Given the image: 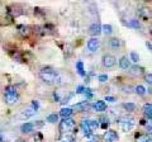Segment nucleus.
<instances>
[{
	"label": "nucleus",
	"instance_id": "bb28decb",
	"mask_svg": "<svg viewBox=\"0 0 152 142\" xmlns=\"http://www.w3.org/2000/svg\"><path fill=\"white\" fill-rule=\"evenodd\" d=\"M102 32L104 33V34H107V36H110L112 32H113V27L110 24H104L102 27Z\"/></svg>",
	"mask_w": 152,
	"mask_h": 142
},
{
	"label": "nucleus",
	"instance_id": "a19ab883",
	"mask_svg": "<svg viewBox=\"0 0 152 142\" xmlns=\"http://www.w3.org/2000/svg\"><path fill=\"white\" fill-rule=\"evenodd\" d=\"M17 142H26V141H17Z\"/></svg>",
	"mask_w": 152,
	"mask_h": 142
},
{
	"label": "nucleus",
	"instance_id": "f704fd0d",
	"mask_svg": "<svg viewBox=\"0 0 152 142\" xmlns=\"http://www.w3.org/2000/svg\"><path fill=\"white\" fill-rule=\"evenodd\" d=\"M99 81L100 83H107L108 81V75H99Z\"/></svg>",
	"mask_w": 152,
	"mask_h": 142
},
{
	"label": "nucleus",
	"instance_id": "2f4dec72",
	"mask_svg": "<svg viewBox=\"0 0 152 142\" xmlns=\"http://www.w3.org/2000/svg\"><path fill=\"white\" fill-rule=\"evenodd\" d=\"M9 24H10V20H8L7 18H4V17H0V27L9 26Z\"/></svg>",
	"mask_w": 152,
	"mask_h": 142
},
{
	"label": "nucleus",
	"instance_id": "c85d7f7f",
	"mask_svg": "<svg viewBox=\"0 0 152 142\" xmlns=\"http://www.w3.org/2000/svg\"><path fill=\"white\" fill-rule=\"evenodd\" d=\"M47 122H48V123H56V122H58V116H57L56 113H52V114H50L48 117H47Z\"/></svg>",
	"mask_w": 152,
	"mask_h": 142
},
{
	"label": "nucleus",
	"instance_id": "cd10ccee",
	"mask_svg": "<svg viewBox=\"0 0 152 142\" xmlns=\"http://www.w3.org/2000/svg\"><path fill=\"white\" fill-rule=\"evenodd\" d=\"M76 70H77L79 75H81V76H84V75H85V70H84V64H83V61H77V62H76Z\"/></svg>",
	"mask_w": 152,
	"mask_h": 142
},
{
	"label": "nucleus",
	"instance_id": "4be33fe9",
	"mask_svg": "<svg viewBox=\"0 0 152 142\" xmlns=\"http://www.w3.org/2000/svg\"><path fill=\"white\" fill-rule=\"evenodd\" d=\"M122 107L124 108V111L128 112V113H133L136 109H137V105L134 103H131V102H127V103H123Z\"/></svg>",
	"mask_w": 152,
	"mask_h": 142
},
{
	"label": "nucleus",
	"instance_id": "393cba45",
	"mask_svg": "<svg viewBox=\"0 0 152 142\" xmlns=\"http://www.w3.org/2000/svg\"><path fill=\"white\" fill-rule=\"evenodd\" d=\"M72 113H74L72 108H62V109L60 111V116L64 117V118H69V117L72 116Z\"/></svg>",
	"mask_w": 152,
	"mask_h": 142
},
{
	"label": "nucleus",
	"instance_id": "dca6fc26",
	"mask_svg": "<svg viewBox=\"0 0 152 142\" xmlns=\"http://www.w3.org/2000/svg\"><path fill=\"white\" fill-rule=\"evenodd\" d=\"M18 32L20 33L23 37H29L33 33V27H29V26H18Z\"/></svg>",
	"mask_w": 152,
	"mask_h": 142
},
{
	"label": "nucleus",
	"instance_id": "9b49d317",
	"mask_svg": "<svg viewBox=\"0 0 152 142\" xmlns=\"http://www.w3.org/2000/svg\"><path fill=\"white\" fill-rule=\"evenodd\" d=\"M118 141V133L113 130H108L104 135V142H117Z\"/></svg>",
	"mask_w": 152,
	"mask_h": 142
},
{
	"label": "nucleus",
	"instance_id": "a211bd4d",
	"mask_svg": "<svg viewBox=\"0 0 152 142\" xmlns=\"http://www.w3.org/2000/svg\"><path fill=\"white\" fill-rule=\"evenodd\" d=\"M89 33H90V34H91L93 37H98V36L102 33V27H100V24H99V23H93V24L90 26V28H89Z\"/></svg>",
	"mask_w": 152,
	"mask_h": 142
},
{
	"label": "nucleus",
	"instance_id": "423d86ee",
	"mask_svg": "<svg viewBox=\"0 0 152 142\" xmlns=\"http://www.w3.org/2000/svg\"><path fill=\"white\" fill-rule=\"evenodd\" d=\"M102 64L105 69H112L115 66L117 59L110 53H105V55H103V57H102Z\"/></svg>",
	"mask_w": 152,
	"mask_h": 142
},
{
	"label": "nucleus",
	"instance_id": "1a4fd4ad",
	"mask_svg": "<svg viewBox=\"0 0 152 142\" xmlns=\"http://www.w3.org/2000/svg\"><path fill=\"white\" fill-rule=\"evenodd\" d=\"M128 74H129L131 76H133V78H141L142 75H146L145 74V69L141 67V66H137V65L136 66H131Z\"/></svg>",
	"mask_w": 152,
	"mask_h": 142
},
{
	"label": "nucleus",
	"instance_id": "2eb2a0df",
	"mask_svg": "<svg viewBox=\"0 0 152 142\" xmlns=\"http://www.w3.org/2000/svg\"><path fill=\"white\" fill-rule=\"evenodd\" d=\"M91 108L95 112H105L107 111V104L104 100H96V102L93 103Z\"/></svg>",
	"mask_w": 152,
	"mask_h": 142
},
{
	"label": "nucleus",
	"instance_id": "58836bf2",
	"mask_svg": "<svg viewBox=\"0 0 152 142\" xmlns=\"http://www.w3.org/2000/svg\"><path fill=\"white\" fill-rule=\"evenodd\" d=\"M146 47H148L150 51L152 52V45H151V42H146Z\"/></svg>",
	"mask_w": 152,
	"mask_h": 142
},
{
	"label": "nucleus",
	"instance_id": "72a5a7b5",
	"mask_svg": "<svg viewBox=\"0 0 152 142\" xmlns=\"http://www.w3.org/2000/svg\"><path fill=\"white\" fill-rule=\"evenodd\" d=\"M145 80H146V83L148 85H152V74H146L145 75Z\"/></svg>",
	"mask_w": 152,
	"mask_h": 142
},
{
	"label": "nucleus",
	"instance_id": "ea45409f",
	"mask_svg": "<svg viewBox=\"0 0 152 142\" xmlns=\"http://www.w3.org/2000/svg\"><path fill=\"white\" fill-rule=\"evenodd\" d=\"M0 142H4V138H3V136H1V133H0Z\"/></svg>",
	"mask_w": 152,
	"mask_h": 142
},
{
	"label": "nucleus",
	"instance_id": "c9c22d12",
	"mask_svg": "<svg viewBox=\"0 0 152 142\" xmlns=\"http://www.w3.org/2000/svg\"><path fill=\"white\" fill-rule=\"evenodd\" d=\"M90 126H91V128L94 131L95 128H98L99 127V123H98V121H90Z\"/></svg>",
	"mask_w": 152,
	"mask_h": 142
},
{
	"label": "nucleus",
	"instance_id": "9d476101",
	"mask_svg": "<svg viewBox=\"0 0 152 142\" xmlns=\"http://www.w3.org/2000/svg\"><path fill=\"white\" fill-rule=\"evenodd\" d=\"M90 108H91V105H90V103L88 100H85V102H81V103H77V104H75V105L72 107V109L75 112H86L89 111Z\"/></svg>",
	"mask_w": 152,
	"mask_h": 142
},
{
	"label": "nucleus",
	"instance_id": "37998d69",
	"mask_svg": "<svg viewBox=\"0 0 152 142\" xmlns=\"http://www.w3.org/2000/svg\"><path fill=\"white\" fill-rule=\"evenodd\" d=\"M151 33H152V28H151Z\"/></svg>",
	"mask_w": 152,
	"mask_h": 142
},
{
	"label": "nucleus",
	"instance_id": "f03ea898",
	"mask_svg": "<svg viewBox=\"0 0 152 142\" xmlns=\"http://www.w3.org/2000/svg\"><path fill=\"white\" fill-rule=\"evenodd\" d=\"M19 99V94L17 91L15 86H13V85H8V86L4 89V100L8 105H13V104H15Z\"/></svg>",
	"mask_w": 152,
	"mask_h": 142
},
{
	"label": "nucleus",
	"instance_id": "6e6552de",
	"mask_svg": "<svg viewBox=\"0 0 152 142\" xmlns=\"http://www.w3.org/2000/svg\"><path fill=\"white\" fill-rule=\"evenodd\" d=\"M23 13H24L23 12V8L19 4H12L10 7H8V14H10L12 17H19Z\"/></svg>",
	"mask_w": 152,
	"mask_h": 142
},
{
	"label": "nucleus",
	"instance_id": "0eeeda50",
	"mask_svg": "<svg viewBox=\"0 0 152 142\" xmlns=\"http://www.w3.org/2000/svg\"><path fill=\"white\" fill-rule=\"evenodd\" d=\"M99 45H100V41H99L98 37H91L86 43L88 51L89 52H96L99 50Z\"/></svg>",
	"mask_w": 152,
	"mask_h": 142
},
{
	"label": "nucleus",
	"instance_id": "c756f323",
	"mask_svg": "<svg viewBox=\"0 0 152 142\" xmlns=\"http://www.w3.org/2000/svg\"><path fill=\"white\" fill-rule=\"evenodd\" d=\"M129 59H131L132 62H134V64H138L140 62V56H138V53H136V52H131Z\"/></svg>",
	"mask_w": 152,
	"mask_h": 142
},
{
	"label": "nucleus",
	"instance_id": "6ab92c4d",
	"mask_svg": "<svg viewBox=\"0 0 152 142\" xmlns=\"http://www.w3.org/2000/svg\"><path fill=\"white\" fill-rule=\"evenodd\" d=\"M33 130H34V123H29V122L22 124L20 127V131L23 133H31V132H33Z\"/></svg>",
	"mask_w": 152,
	"mask_h": 142
},
{
	"label": "nucleus",
	"instance_id": "aec40b11",
	"mask_svg": "<svg viewBox=\"0 0 152 142\" xmlns=\"http://www.w3.org/2000/svg\"><path fill=\"white\" fill-rule=\"evenodd\" d=\"M134 142H152V138L148 136V133H140L136 136Z\"/></svg>",
	"mask_w": 152,
	"mask_h": 142
},
{
	"label": "nucleus",
	"instance_id": "e433bc0d",
	"mask_svg": "<svg viewBox=\"0 0 152 142\" xmlns=\"http://www.w3.org/2000/svg\"><path fill=\"white\" fill-rule=\"evenodd\" d=\"M85 90H86V89H85L83 85H80V86H77V89H76V93H77V94H81V93H84Z\"/></svg>",
	"mask_w": 152,
	"mask_h": 142
},
{
	"label": "nucleus",
	"instance_id": "7c9ffc66",
	"mask_svg": "<svg viewBox=\"0 0 152 142\" xmlns=\"http://www.w3.org/2000/svg\"><path fill=\"white\" fill-rule=\"evenodd\" d=\"M146 132L148 135H152V119H150V122L146 123Z\"/></svg>",
	"mask_w": 152,
	"mask_h": 142
},
{
	"label": "nucleus",
	"instance_id": "f3484780",
	"mask_svg": "<svg viewBox=\"0 0 152 142\" xmlns=\"http://www.w3.org/2000/svg\"><path fill=\"white\" fill-rule=\"evenodd\" d=\"M122 41L119 38H117V37H113V38H110L108 41V46L110 47L112 50H119L122 47Z\"/></svg>",
	"mask_w": 152,
	"mask_h": 142
},
{
	"label": "nucleus",
	"instance_id": "4468645a",
	"mask_svg": "<svg viewBox=\"0 0 152 142\" xmlns=\"http://www.w3.org/2000/svg\"><path fill=\"white\" fill-rule=\"evenodd\" d=\"M81 130L84 132V135L85 136H91L93 135V128H91V126H90V121L88 119H84L81 122Z\"/></svg>",
	"mask_w": 152,
	"mask_h": 142
},
{
	"label": "nucleus",
	"instance_id": "a878e982",
	"mask_svg": "<svg viewBox=\"0 0 152 142\" xmlns=\"http://www.w3.org/2000/svg\"><path fill=\"white\" fill-rule=\"evenodd\" d=\"M57 142H75V137L72 135H62Z\"/></svg>",
	"mask_w": 152,
	"mask_h": 142
},
{
	"label": "nucleus",
	"instance_id": "4c0bfd02",
	"mask_svg": "<svg viewBox=\"0 0 152 142\" xmlns=\"http://www.w3.org/2000/svg\"><path fill=\"white\" fill-rule=\"evenodd\" d=\"M105 100H107V102H110V103H114V102H115V98L107 95V97H105Z\"/></svg>",
	"mask_w": 152,
	"mask_h": 142
},
{
	"label": "nucleus",
	"instance_id": "79ce46f5",
	"mask_svg": "<svg viewBox=\"0 0 152 142\" xmlns=\"http://www.w3.org/2000/svg\"><path fill=\"white\" fill-rule=\"evenodd\" d=\"M150 119H152V116H151V117H150Z\"/></svg>",
	"mask_w": 152,
	"mask_h": 142
},
{
	"label": "nucleus",
	"instance_id": "f8f14e48",
	"mask_svg": "<svg viewBox=\"0 0 152 142\" xmlns=\"http://www.w3.org/2000/svg\"><path fill=\"white\" fill-rule=\"evenodd\" d=\"M37 111L38 109H36L33 105H29L27 108V109H24L22 113H20V118H23V119H27V118H31V117H33L37 113Z\"/></svg>",
	"mask_w": 152,
	"mask_h": 142
},
{
	"label": "nucleus",
	"instance_id": "20e7f679",
	"mask_svg": "<svg viewBox=\"0 0 152 142\" xmlns=\"http://www.w3.org/2000/svg\"><path fill=\"white\" fill-rule=\"evenodd\" d=\"M118 122H119L121 130L123 132H126V133L131 132L136 127V119L132 116H127V114L126 116H122L119 119H118Z\"/></svg>",
	"mask_w": 152,
	"mask_h": 142
},
{
	"label": "nucleus",
	"instance_id": "39448f33",
	"mask_svg": "<svg viewBox=\"0 0 152 142\" xmlns=\"http://www.w3.org/2000/svg\"><path fill=\"white\" fill-rule=\"evenodd\" d=\"M137 17H138L140 20L148 22L152 19V10L150 8L141 7V8H138V10H137Z\"/></svg>",
	"mask_w": 152,
	"mask_h": 142
},
{
	"label": "nucleus",
	"instance_id": "412c9836",
	"mask_svg": "<svg viewBox=\"0 0 152 142\" xmlns=\"http://www.w3.org/2000/svg\"><path fill=\"white\" fill-rule=\"evenodd\" d=\"M142 113H143V116L147 117L150 119V117L152 116V104L151 103H146L143 108H142Z\"/></svg>",
	"mask_w": 152,
	"mask_h": 142
},
{
	"label": "nucleus",
	"instance_id": "7ed1b4c3",
	"mask_svg": "<svg viewBox=\"0 0 152 142\" xmlns=\"http://www.w3.org/2000/svg\"><path fill=\"white\" fill-rule=\"evenodd\" d=\"M75 128H76V122L71 117L64 118V119L60 122V126H58L61 135H70L72 131H75Z\"/></svg>",
	"mask_w": 152,
	"mask_h": 142
},
{
	"label": "nucleus",
	"instance_id": "473e14b6",
	"mask_svg": "<svg viewBox=\"0 0 152 142\" xmlns=\"http://www.w3.org/2000/svg\"><path fill=\"white\" fill-rule=\"evenodd\" d=\"M99 140H100V137L95 136V135H91L88 137V141L86 142H99Z\"/></svg>",
	"mask_w": 152,
	"mask_h": 142
},
{
	"label": "nucleus",
	"instance_id": "f257e3e1",
	"mask_svg": "<svg viewBox=\"0 0 152 142\" xmlns=\"http://www.w3.org/2000/svg\"><path fill=\"white\" fill-rule=\"evenodd\" d=\"M39 79L47 85H58L61 81V76L60 74L53 69V67H42L38 74Z\"/></svg>",
	"mask_w": 152,
	"mask_h": 142
},
{
	"label": "nucleus",
	"instance_id": "b1692460",
	"mask_svg": "<svg viewBox=\"0 0 152 142\" xmlns=\"http://www.w3.org/2000/svg\"><path fill=\"white\" fill-rule=\"evenodd\" d=\"M134 93L140 97H145L147 94V89L143 86V85H137V86H134Z\"/></svg>",
	"mask_w": 152,
	"mask_h": 142
},
{
	"label": "nucleus",
	"instance_id": "5701e85b",
	"mask_svg": "<svg viewBox=\"0 0 152 142\" xmlns=\"http://www.w3.org/2000/svg\"><path fill=\"white\" fill-rule=\"evenodd\" d=\"M126 26L133 28V29H140V28H141V23H140L138 19H129L126 23Z\"/></svg>",
	"mask_w": 152,
	"mask_h": 142
},
{
	"label": "nucleus",
	"instance_id": "ddd939ff",
	"mask_svg": "<svg viewBox=\"0 0 152 142\" xmlns=\"http://www.w3.org/2000/svg\"><path fill=\"white\" fill-rule=\"evenodd\" d=\"M131 59L127 57V56H122V57L119 59V61H118V64H119V67L122 70H129L131 69Z\"/></svg>",
	"mask_w": 152,
	"mask_h": 142
}]
</instances>
